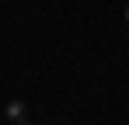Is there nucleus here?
Instances as JSON below:
<instances>
[{"label":"nucleus","instance_id":"obj_1","mask_svg":"<svg viewBox=\"0 0 129 125\" xmlns=\"http://www.w3.org/2000/svg\"><path fill=\"white\" fill-rule=\"evenodd\" d=\"M4 115H7V122H24V101L21 97H14V101H7V108H4Z\"/></svg>","mask_w":129,"mask_h":125},{"label":"nucleus","instance_id":"obj_2","mask_svg":"<svg viewBox=\"0 0 129 125\" xmlns=\"http://www.w3.org/2000/svg\"><path fill=\"white\" fill-rule=\"evenodd\" d=\"M14 125H31V122H28V118H24V122H14Z\"/></svg>","mask_w":129,"mask_h":125},{"label":"nucleus","instance_id":"obj_3","mask_svg":"<svg viewBox=\"0 0 129 125\" xmlns=\"http://www.w3.org/2000/svg\"><path fill=\"white\" fill-rule=\"evenodd\" d=\"M126 21H129V7H126Z\"/></svg>","mask_w":129,"mask_h":125}]
</instances>
